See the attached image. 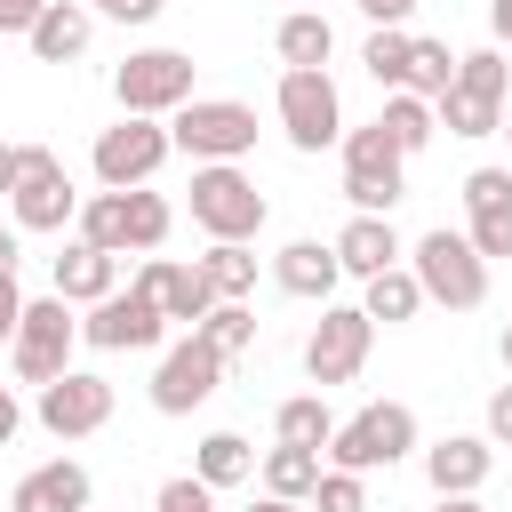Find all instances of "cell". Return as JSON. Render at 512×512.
I'll return each instance as SVG.
<instances>
[{
    "label": "cell",
    "instance_id": "1",
    "mask_svg": "<svg viewBox=\"0 0 512 512\" xmlns=\"http://www.w3.org/2000/svg\"><path fill=\"white\" fill-rule=\"evenodd\" d=\"M320 456H328V472H360V480L368 472H392L400 456H416V408L408 400H368L352 424L328 432Z\"/></svg>",
    "mask_w": 512,
    "mask_h": 512
},
{
    "label": "cell",
    "instance_id": "2",
    "mask_svg": "<svg viewBox=\"0 0 512 512\" xmlns=\"http://www.w3.org/2000/svg\"><path fill=\"white\" fill-rule=\"evenodd\" d=\"M408 272H416L424 304H448V312H480V304H488V264H480V248H472L464 232H448V224H432V232L408 248Z\"/></svg>",
    "mask_w": 512,
    "mask_h": 512
},
{
    "label": "cell",
    "instance_id": "3",
    "mask_svg": "<svg viewBox=\"0 0 512 512\" xmlns=\"http://www.w3.org/2000/svg\"><path fill=\"white\" fill-rule=\"evenodd\" d=\"M192 224L208 240H256L264 232V192L240 160H208L192 168Z\"/></svg>",
    "mask_w": 512,
    "mask_h": 512
},
{
    "label": "cell",
    "instance_id": "4",
    "mask_svg": "<svg viewBox=\"0 0 512 512\" xmlns=\"http://www.w3.org/2000/svg\"><path fill=\"white\" fill-rule=\"evenodd\" d=\"M72 344H80L72 304H64V296H24V320H16V336H8L16 384H56V376L72 368Z\"/></svg>",
    "mask_w": 512,
    "mask_h": 512
},
{
    "label": "cell",
    "instance_id": "5",
    "mask_svg": "<svg viewBox=\"0 0 512 512\" xmlns=\"http://www.w3.org/2000/svg\"><path fill=\"white\" fill-rule=\"evenodd\" d=\"M168 144L192 152V168H208V160H240V152H256V112L232 104V96H192V104L168 112Z\"/></svg>",
    "mask_w": 512,
    "mask_h": 512
},
{
    "label": "cell",
    "instance_id": "6",
    "mask_svg": "<svg viewBox=\"0 0 512 512\" xmlns=\"http://www.w3.org/2000/svg\"><path fill=\"white\" fill-rule=\"evenodd\" d=\"M8 208H16V232H64L80 216V192H72V176H64V160L48 144H16Z\"/></svg>",
    "mask_w": 512,
    "mask_h": 512
},
{
    "label": "cell",
    "instance_id": "7",
    "mask_svg": "<svg viewBox=\"0 0 512 512\" xmlns=\"http://www.w3.org/2000/svg\"><path fill=\"white\" fill-rule=\"evenodd\" d=\"M112 96L128 120H168L176 104H192V56L184 48H136L112 72Z\"/></svg>",
    "mask_w": 512,
    "mask_h": 512
},
{
    "label": "cell",
    "instance_id": "8",
    "mask_svg": "<svg viewBox=\"0 0 512 512\" xmlns=\"http://www.w3.org/2000/svg\"><path fill=\"white\" fill-rule=\"evenodd\" d=\"M344 200H352V216H392L408 200V160L384 144L376 120L344 136Z\"/></svg>",
    "mask_w": 512,
    "mask_h": 512
},
{
    "label": "cell",
    "instance_id": "9",
    "mask_svg": "<svg viewBox=\"0 0 512 512\" xmlns=\"http://www.w3.org/2000/svg\"><path fill=\"white\" fill-rule=\"evenodd\" d=\"M168 152H176V144H168V120H128V112H120V120L96 136L88 160H96V184H104V192H144Z\"/></svg>",
    "mask_w": 512,
    "mask_h": 512
},
{
    "label": "cell",
    "instance_id": "10",
    "mask_svg": "<svg viewBox=\"0 0 512 512\" xmlns=\"http://www.w3.org/2000/svg\"><path fill=\"white\" fill-rule=\"evenodd\" d=\"M368 344H376V320L360 304H320V328L304 336V376L328 392V384H352L368 368Z\"/></svg>",
    "mask_w": 512,
    "mask_h": 512
},
{
    "label": "cell",
    "instance_id": "11",
    "mask_svg": "<svg viewBox=\"0 0 512 512\" xmlns=\"http://www.w3.org/2000/svg\"><path fill=\"white\" fill-rule=\"evenodd\" d=\"M272 112H280V128H288L296 152H328V144L344 136V96H336L328 72H280Z\"/></svg>",
    "mask_w": 512,
    "mask_h": 512
},
{
    "label": "cell",
    "instance_id": "12",
    "mask_svg": "<svg viewBox=\"0 0 512 512\" xmlns=\"http://www.w3.org/2000/svg\"><path fill=\"white\" fill-rule=\"evenodd\" d=\"M224 368H232V360H224L216 344H200V336L168 344L160 368H152V408H160V416H192V408H208L216 384H224Z\"/></svg>",
    "mask_w": 512,
    "mask_h": 512
},
{
    "label": "cell",
    "instance_id": "13",
    "mask_svg": "<svg viewBox=\"0 0 512 512\" xmlns=\"http://www.w3.org/2000/svg\"><path fill=\"white\" fill-rule=\"evenodd\" d=\"M160 336H168V320L136 280L112 288L104 304H88V320H80V344H96V352H152Z\"/></svg>",
    "mask_w": 512,
    "mask_h": 512
},
{
    "label": "cell",
    "instance_id": "14",
    "mask_svg": "<svg viewBox=\"0 0 512 512\" xmlns=\"http://www.w3.org/2000/svg\"><path fill=\"white\" fill-rule=\"evenodd\" d=\"M40 424H48L56 440H88V432H104V424H112V384L88 376V368H64L56 384H40Z\"/></svg>",
    "mask_w": 512,
    "mask_h": 512
},
{
    "label": "cell",
    "instance_id": "15",
    "mask_svg": "<svg viewBox=\"0 0 512 512\" xmlns=\"http://www.w3.org/2000/svg\"><path fill=\"white\" fill-rule=\"evenodd\" d=\"M464 240L480 248V264L512 256V168H472L464 176Z\"/></svg>",
    "mask_w": 512,
    "mask_h": 512
},
{
    "label": "cell",
    "instance_id": "16",
    "mask_svg": "<svg viewBox=\"0 0 512 512\" xmlns=\"http://www.w3.org/2000/svg\"><path fill=\"white\" fill-rule=\"evenodd\" d=\"M136 288L160 304V320H184V328H200V320H208V304H216L208 272H200V264H176V256H144Z\"/></svg>",
    "mask_w": 512,
    "mask_h": 512
},
{
    "label": "cell",
    "instance_id": "17",
    "mask_svg": "<svg viewBox=\"0 0 512 512\" xmlns=\"http://www.w3.org/2000/svg\"><path fill=\"white\" fill-rule=\"evenodd\" d=\"M88 504H96V480H88V464H72V456L32 464V472L8 488V512H88Z\"/></svg>",
    "mask_w": 512,
    "mask_h": 512
},
{
    "label": "cell",
    "instance_id": "18",
    "mask_svg": "<svg viewBox=\"0 0 512 512\" xmlns=\"http://www.w3.org/2000/svg\"><path fill=\"white\" fill-rule=\"evenodd\" d=\"M488 464H496V448H488L480 432H448V440L424 448V480H432V496H480Z\"/></svg>",
    "mask_w": 512,
    "mask_h": 512
},
{
    "label": "cell",
    "instance_id": "19",
    "mask_svg": "<svg viewBox=\"0 0 512 512\" xmlns=\"http://www.w3.org/2000/svg\"><path fill=\"white\" fill-rule=\"evenodd\" d=\"M272 280H280V296L336 304V280H344V264H336V248H328V240H288V248L272 256Z\"/></svg>",
    "mask_w": 512,
    "mask_h": 512
},
{
    "label": "cell",
    "instance_id": "20",
    "mask_svg": "<svg viewBox=\"0 0 512 512\" xmlns=\"http://www.w3.org/2000/svg\"><path fill=\"white\" fill-rule=\"evenodd\" d=\"M88 40H96V16H88L80 0H48L40 24L24 32V48H32L40 64H72V56H88Z\"/></svg>",
    "mask_w": 512,
    "mask_h": 512
},
{
    "label": "cell",
    "instance_id": "21",
    "mask_svg": "<svg viewBox=\"0 0 512 512\" xmlns=\"http://www.w3.org/2000/svg\"><path fill=\"white\" fill-rule=\"evenodd\" d=\"M328 248H336V264H344V272H360V280H376V272H392V264L408 256V248H400V232H392V216H352Z\"/></svg>",
    "mask_w": 512,
    "mask_h": 512
},
{
    "label": "cell",
    "instance_id": "22",
    "mask_svg": "<svg viewBox=\"0 0 512 512\" xmlns=\"http://www.w3.org/2000/svg\"><path fill=\"white\" fill-rule=\"evenodd\" d=\"M120 288V256H104V248H88V240H72L64 256H56V288L48 296H64V304H104Z\"/></svg>",
    "mask_w": 512,
    "mask_h": 512
},
{
    "label": "cell",
    "instance_id": "23",
    "mask_svg": "<svg viewBox=\"0 0 512 512\" xmlns=\"http://www.w3.org/2000/svg\"><path fill=\"white\" fill-rule=\"evenodd\" d=\"M272 48H280V64H288V72H328L336 32H328V16H320V8H288V16H280V32H272Z\"/></svg>",
    "mask_w": 512,
    "mask_h": 512
},
{
    "label": "cell",
    "instance_id": "24",
    "mask_svg": "<svg viewBox=\"0 0 512 512\" xmlns=\"http://www.w3.org/2000/svg\"><path fill=\"white\" fill-rule=\"evenodd\" d=\"M376 128H384V144L400 152V160H416L432 136H440V120H432V104L424 96H408V88H392L384 96V112H376Z\"/></svg>",
    "mask_w": 512,
    "mask_h": 512
},
{
    "label": "cell",
    "instance_id": "25",
    "mask_svg": "<svg viewBox=\"0 0 512 512\" xmlns=\"http://www.w3.org/2000/svg\"><path fill=\"white\" fill-rule=\"evenodd\" d=\"M248 472H256V448H248L240 432H208V440H200V456H192V480H200V488H216V496H224V488H240Z\"/></svg>",
    "mask_w": 512,
    "mask_h": 512
},
{
    "label": "cell",
    "instance_id": "26",
    "mask_svg": "<svg viewBox=\"0 0 512 512\" xmlns=\"http://www.w3.org/2000/svg\"><path fill=\"white\" fill-rule=\"evenodd\" d=\"M320 472H328L320 448H272V456H264V496H280V504H312Z\"/></svg>",
    "mask_w": 512,
    "mask_h": 512
},
{
    "label": "cell",
    "instance_id": "27",
    "mask_svg": "<svg viewBox=\"0 0 512 512\" xmlns=\"http://www.w3.org/2000/svg\"><path fill=\"white\" fill-rule=\"evenodd\" d=\"M72 224H80V240H88V248H104V256H128V192H88Z\"/></svg>",
    "mask_w": 512,
    "mask_h": 512
},
{
    "label": "cell",
    "instance_id": "28",
    "mask_svg": "<svg viewBox=\"0 0 512 512\" xmlns=\"http://www.w3.org/2000/svg\"><path fill=\"white\" fill-rule=\"evenodd\" d=\"M360 312H368V320H384V328L416 320V312H424V288H416V272H408V264L376 272V280H368V296H360Z\"/></svg>",
    "mask_w": 512,
    "mask_h": 512
},
{
    "label": "cell",
    "instance_id": "29",
    "mask_svg": "<svg viewBox=\"0 0 512 512\" xmlns=\"http://www.w3.org/2000/svg\"><path fill=\"white\" fill-rule=\"evenodd\" d=\"M272 432H280V448H328L336 416H328V400H320V392H296V400H280V408H272Z\"/></svg>",
    "mask_w": 512,
    "mask_h": 512
},
{
    "label": "cell",
    "instance_id": "30",
    "mask_svg": "<svg viewBox=\"0 0 512 512\" xmlns=\"http://www.w3.org/2000/svg\"><path fill=\"white\" fill-rule=\"evenodd\" d=\"M200 272H208V288H216V304H240V296L256 288V256H248V240H208V256H200Z\"/></svg>",
    "mask_w": 512,
    "mask_h": 512
},
{
    "label": "cell",
    "instance_id": "31",
    "mask_svg": "<svg viewBox=\"0 0 512 512\" xmlns=\"http://www.w3.org/2000/svg\"><path fill=\"white\" fill-rule=\"evenodd\" d=\"M408 96H424V104H440L448 88H456V48L448 40H416L408 48V80H400Z\"/></svg>",
    "mask_w": 512,
    "mask_h": 512
},
{
    "label": "cell",
    "instance_id": "32",
    "mask_svg": "<svg viewBox=\"0 0 512 512\" xmlns=\"http://www.w3.org/2000/svg\"><path fill=\"white\" fill-rule=\"evenodd\" d=\"M408 48H416V32H408V24H376V32H368V48H360L368 80H376V88H400V80H408Z\"/></svg>",
    "mask_w": 512,
    "mask_h": 512
},
{
    "label": "cell",
    "instance_id": "33",
    "mask_svg": "<svg viewBox=\"0 0 512 512\" xmlns=\"http://www.w3.org/2000/svg\"><path fill=\"white\" fill-rule=\"evenodd\" d=\"M432 120H440L448 136H496V128H504V104H488V96H464V88H448V96L432 104Z\"/></svg>",
    "mask_w": 512,
    "mask_h": 512
},
{
    "label": "cell",
    "instance_id": "34",
    "mask_svg": "<svg viewBox=\"0 0 512 512\" xmlns=\"http://www.w3.org/2000/svg\"><path fill=\"white\" fill-rule=\"evenodd\" d=\"M192 336H200V344H216L224 360H240V352L256 344V312H248V304H208V320H200Z\"/></svg>",
    "mask_w": 512,
    "mask_h": 512
},
{
    "label": "cell",
    "instance_id": "35",
    "mask_svg": "<svg viewBox=\"0 0 512 512\" xmlns=\"http://www.w3.org/2000/svg\"><path fill=\"white\" fill-rule=\"evenodd\" d=\"M456 88H464V96H488V104H504V88H512V64H504V48H472V56H456Z\"/></svg>",
    "mask_w": 512,
    "mask_h": 512
},
{
    "label": "cell",
    "instance_id": "36",
    "mask_svg": "<svg viewBox=\"0 0 512 512\" xmlns=\"http://www.w3.org/2000/svg\"><path fill=\"white\" fill-rule=\"evenodd\" d=\"M168 224H176V208L160 192H128V256H152L168 240Z\"/></svg>",
    "mask_w": 512,
    "mask_h": 512
},
{
    "label": "cell",
    "instance_id": "37",
    "mask_svg": "<svg viewBox=\"0 0 512 512\" xmlns=\"http://www.w3.org/2000/svg\"><path fill=\"white\" fill-rule=\"evenodd\" d=\"M312 512H368V480H360V472H320Z\"/></svg>",
    "mask_w": 512,
    "mask_h": 512
},
{
    "label": "cell",
    "instance_id": "38",
    "mask_svg": "<svg viewBox=\"0 0 512 512\" xmlns=\"http://www.w3.org/2000/svg\"><path fill=\"white\" fill-rule=\"evenodd\" d=\"M152 512H216V488H200L192 472H176V480H160Z\"/></svg>",
    "mask_w": 512,
    "mask_h": 512
},
{
    "label": "cell",
    "instance_id": "39",
    "mask_svg": "<svg viewBox=\"0 0 512 512\" xmlns=\"http://www.w3.org/2000/svg\"><path fill=\"white\" fill-rule=\"evenodd\" d=\"M80 8H88V16H112V24H152L168 0H80Z\"/></svg>",
    "mask_w": 512,
    "mask_h": 512
},
{
    "label": "cell",
    "instance_id": "40",
    "mask_svg": "<svg viewBox=\"0 0 512 512\" xmlns=\"http://www.w3.org/2000/svg\"><path fill=\"white\" fill-rule=\"evenodd\" d=\"M488 448H512V384H496L488 392V432H480Z\"/></svg>",
    "mask_w": 512,
    "mask_h": 512
},
{
    "label": "cell",
    "instance_id": "41",
    "mask_svg": "<svg viewBox=\"0 0 512 512\" xmlns=\"http://www.w3.org/2000/svg\"><path fill=\"white\" fill-rule=\"evenodd\" d=\"M40 8H48V0H0V40H24V32L40 24Z\"/></svg>",
    "mask_w": 512,
    "mask_h": 512
},
{
    "label": "cell",
    "instance_id": "42",
    "mask_svg": "<svg viewBox=\"0 0 512 512\" xmlns=\"http://www.w3.org/2000/svg\"><path fill=\"white\" fill-rule=\"evenodd\" d=\"M16 320H24V288H16V272H0V344L16 336Z\"/></svg>",
    "mask_w": 512,
    "mask_h": 512
},
{
    "label": "cell",
    "instance_id": "43",
    "mask_svg": "<svg viewBox=\"0 0 512 512\" xmlns=\"http://www.w3.org/2000/svg\"><path fill=\"white\" fill-rule=\"evenodd\" d=\"M408 8H416V0H360L368 24H408Z\"/></svg>",
    "mask_w": 512,
    "mask_h": 512
},
{
    "label": "cell",
    "instance_id": "44",
    "mask_svg": "<svg viewBox=\"0 0 512 512\" xmlns=\"http://www.w3.org/2000/svg\"><path fill=\"white\" fill-rule=\"evenodd\" d=\"M488 32H496V48H512V0H488Z\"/></svg>",
    "mask_w": 512,
    "mask_h": 512
},
{
    "label": "cell",
    "instance_id": "45",
    "mask_svg": "<svg viewBox=\"0 0 512 512\" xmlns=\"http://www.w3.org/2000/svg\"><path fill=\"white\" fill-rule=\"evenodd\" d=\"M16 424H24V408H16V392H8V384H0V448H8V440H16Z\"/></svg>",
    "mask_w": 512,
    "mask_h": 512
},
{
    "label": "cell",
    "instance_id": "46",
    "mask_svg": "<svg viewBox=\"0 0 512 512\" xmlns=\"http://www.w3.org/2000/svg\"><path fill=\"white\" fill-rule=\"evenodd\" d=\"M16 256H24V232H0V272H16Z\"/></svg>",
    "mask_w": 512,
    "mask_h": 512
},
{
    "label": "cell",
    "instance_id": "47",
    "mask_svg": "<svg viewBox=\"0 0 512 512\" xmlns=\"http://www.w3.org/2000/svg\"><path fill=\"white\" fill-rule=\"evenodd\" d=\"M432 512H488V504H480V496H440Z\"/></svg>",
    "mask_w": 512,
    "mask_h": 512
},
{
    "label": "cell",
    "instance_id": "48",
    "mask_svg": "<svg viewBox=\"0 0 512 512\" xmlns=\"http://www.w3.org/2000/svg\"><path fill=\"white\" fill-rule=\"evenodd\" d=\"M16 184V144H0V192Z\"/></svg>",
    "mask_w": 512,
    "mask_h": 512
},
{
    "label": "cell",
    "instance_id": "49",
    "mask_svg": "<svg viewBox=\"0 0 512 512\" xmlns=\"http://www.w3.org/2000/svg\"><path fill=\"white\" fill-rule=\"evenodd\" d=\"M496 360H504V376H512V320H504V336H496Z\"/></svg>",
    "mask_w": 512,
    "mask_h": 512
},
{
    "label": "cell",
    "instance_id": "50",
    "mask_svg": "<svg viewBox=\"0 0 512 512\" xmlns=\"http://www.w3.org/2000/svg\"><path fill=\"white\" fill-rule=\"evenodd\" d=\"M256 512H312V504H280V496H264V504H256Z\"/></svg>",
    "mask_w": 512,
    "mask_h": 512
},
{
    "label": "cell",
    "instance_id": "51",
    "mask_svg": "<svg viewBox=\"0 0 512 512\" xmlns=\"http://www.w3.org/2000/svg\"><path fill=\"white\" fill-rule=\"evenodd\" d=\"M504 136H512V120H504Z\"/></svg>",
    "mask_w": 512,
    "mask_h": 512
},
{
    "label": "cell",
    "instance_id": "52",
    "mask_svg": "<svg viewBox=\"0 0 512 512\" xmlns=\"http://www.w3.org/2000/svg\"><path fill=\"white\" fill-rule=\"evenodd\" d=\"M88 512H96V504H88Z\"/></svg>",
    "mask_w": 512,
    "mask_h": 512
}]
</instances>
